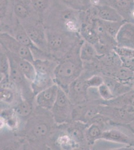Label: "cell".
<instances>
[{
  "label": "cell",
  "instance_id": "3957f363",
  "mask_svg": "<svg viewBox=\"0 0 134 150\" xmlns=\"http://www.w3.org/2000/svg\"><path fill=\"white\" fill-rule=\"evenodd\" d=\"M48 47L50 55L62 58L80 41V35L68 32L62 29L46 27Z\"/></svg>",
  "mask_w": 134,
  "mask_h": 150
},
{
  "label": "cell",
  "instance_id": "5bb4252c",
  "mask_svg": "<svg viewBox=\"0 0 134 150\" xmlns=\"http://www.w3.org/2000/svg\"><path fill=\"white\" fill-rule=\"evenodd\" d=\"M103 77L104 83L109 87L116 97L134 91L131 87L123 84L113 77Z\"/></svg>",
  "mask_w": 134,
  "mask_h": 150
},
{
  "label": "cell",
  "instance_id": "cb8c5ba5",
  "mask_svg": "<svg viewBox=\"0 0 134 150\" xmlns=\"http://www.w3.org/2000/svg\"><path fill=\"white\" fill-rule=\"evenodd\" d=\"M125 21H126L120 22H107L102 21V22L105 30L107 34L116 40L118 33Z\"/></svg>",
  "mask_w": 134,
  "mask_h": 150
},
{
  "label": "cell",
  "instance_id": "7402d4cb",
  "mask_svg": "<svg viewBox=\"0 0 134 150\" xmlns=\"http://www.w3.org/2000/svg\"><path fill=\"white\" fill-rule=\"evenodd\" d=\"M31 1L34 9L43 21L49 10L53 0H31Z\"/></svg>",
  "mask_w": 134,
  "mask_h": 150
},
{
  "label": "cell",
  "instance_id": "4316f807",
  "mask_svg": "<svg viewBox=\"0 0 134 150\" xmlns=\"http://www.w3.org/2000/svg\"><path fill=\"white\" fill-rule=\"evenodd\" d=\"M1 101L5 103L11 104L15 99L14 91L11 87H1Z\"/></svg>",
  "mask_w": 134,
  "mask_h": 150
},
{
  "label": "cell",
  "instance_id": "1f68e13d",
  "mask_svg": "<svg viewBox=\"0 0 134 150\" xmlns=\"http://www.w3.org/2000/svg\"><path fill=\"white\" fill-rule=\"evenodd\" d=\"M49 128L44 123H40L37 125L33 129V133L37 138H42L47 134Z\"/></svg>",
  "mask_w": 134,
  "mask_h": 150
},
{
  "label": "cell",
  "instance_id": "ba28073f",
  "mask_svg": "<svg viewBox=\"0 0 134 150\" xmlns=\"http://www.w3.org/2000/svg\"><path fill=\"white\" fill-rule=\"evenodd\" d=\"M92 5H105L115 9L124 20L131 22L134 11V0H91Z\"/></svg>",
  "mask_w": 134,
  "mask_h": 150
},
{
  "label": "cell",
  "instance_id": "484cf974",
  "mask_svg": "<svg viewBox=\"0 0 134 150\" xmlns=\"http://www.w3.org/2000/svg\"><path fill=\"white\" fill-rule=\"evenodd\" d=\"M15 111H7L2 112L1 117L5 121V123L10 128H15L18 125V118Z\"/></svg>",
  "mask_w": 134,
  "mask_h": 150
},
{
  "label": "cell",
  "instance_id": "6da1fadb",
  "mask_svg": "<svg viewBox=\"0 0 134 150\" xmlns=\"http://www.w3.org/2000/svg\"><path fill=\"white\" fill-rule=\"evenodd\" d=\"M81 12L66 7L53 0L49 10L43 22L46 27L59 28L80 35Z\"/></svg>",
  "mask_w": 134,
  "mask_h": 150
},
{
  "label": "cell",
  "instance_id": "9a60e30c",
  "mask_svg": "<svg viewBox=\"0 0 134 150\" xmlns=\"http://www.w3.org/2000/svg\"><path fill=\"white\" fill-rule=\"evenodd\" d=\"M38 73L49 75L54 77V72L58 63L49 59H37L33 63Z\"/></svg>",
  "mask_w": 134,
  "mask_h": 150
},
{
  "label": "cell",
  "instance_id": "277c9868",
  "mask_svg": "<svg viewBox=\"0 0 134 150\" xmlns=\"http://www.w3.org/2000/svg\"><path fill=\"white\" fill-rule=\"evenodd\" d=\"M73 105L69 97L64 90L59 87L58 97L51 109L53 118L56 123H66L73 117Z\"/></svg>",
  "mask_w": 134,
  "mask_h": 150
},
{
  "label": "cell",
  "instance_id": "8992f818",
  "mask_svg": "<svg viewBox=\"0 0 134 150\" xmlns=\"http://www.w3.org/2000/svg\"><path fill=\"white\" fill-rule=\"evenodd\" d=\"M0 43L1 45L9 52L31 63L34 62L35 58L30 48L20 43L9 33L1 32Z\"/></svg>",
  "mask_w": 134,
  "mask_h": 150
},
{
  "label": "cell",
  "instance_id": "f546056e",
  "mask_svg": "<svg viewBox=\"0 0 134 150\" xmlns=\"http://www.w3.org/2000/svg\"><path fill=\"white\" fill-rule=\"evenodd\" d=\"M102 109L99 107L98 106H93L90 107L84 110V112H83L82 118L85 121H90L93 119L95 116L99 114L100 112Z\"/></svg>",
  "mask_w": 134,
  "mask_h": 150
},
{
  "label": "cell",
  "instance_id": "83f0119b",
  "mask_svg": "<svg viewBox=\"0 0 134 150\" xmlns=\"http://www.w3.org/2000/svg\"><path fill=\"white\" fill-rule=\"evenodd\" d=\"M99 95L104 101H108L116 97L109 87L105 83L98 88Z\"/></svg>",
  "mask_w": 134,
  "mask_h": 150
},
{
  "label": "cell",
  "instance_id": "7a4b0ae2",
  "mask_svg": "<svg viewBox=\"0 0 134 150\" xmlns=\"http://www.w3.org/2000/svg\"><path fill=\"white\" fill-rule=\"evenodd\" d=\"M80 41L60 59L54 72L55 80L59 87L67 93L70 86L81 74L82 60L80 57Z\"/></svg>",
  "mask_w": 134,
  "mask_h": 150
},
{
  "label": "cell",
  "instance_id": "836d02e7",
  "mask_svg": "<svg viewBox=\"0 0 134 150\" xmlns=\"http://www.w3.org/2000/svg\"><path fill=\"white\" fill-rule=\"evenodd\" d=\"M127 125L129 127L130 129L133 132V133H134V120L133 121L131 122V123H129Z\"/></svg>",
  "mask_w": 134,
  "mask_h": 150
},
{
  "label": "cell",
  "instance_id": "d4e9b609",
  "mask_svg": "<svg viewBox=\"0 0 134 150\" xmlns=\"http://www.w3.org/2000/svg\"><path fill=\"white\" fill-rule=\"evenodd\" d=\"M14 111L18 116L25 118L31 114L32 111V105L28 100H22L17 105Z\"/></svg>",
  "mask_w": 134,
  "mask_h": 150
},
{
  "label": "cell",
  "instance_id": "7c38bea8",
  "mask_svg": "<svg viewBox=\"0 0 134 150\" xmlns=\"http://www.w3.org/2000/svg\"><path fill=\"white\" fill-rule=\"evenodd\" d=\"M9 34L15 38L20 43L30 48L34 56L38 55L42 52V50L38 48L33 43L24 28V26L18 19L14 27Z\"/></svg>",
  "mask_w": 134,
  "mask_h": 150
},
{
  "label": "cell",
  "instance_id": "9c48e42d",
  "mask_svg": "<svg viewBox=\"0 0 134 150\" xmlns=\"http://www.w3.org/2000/svg\"><path fill=\"white\" fill-rule=\"evenodd\" d=\"M117 46L134 49V23L125 21L118 33Z\"/></svg>",
  "mask_w": 134,
  "mask_h": 150
},
{
  "label": "cell",
  "instance_id": "603a6c76",
  "mask_svg": "<svg viewBox=\"0 0 134 150\" xmlns=\"http://www.w3.org/2000/svg\"><path fill=\"white\" fill-rule=\"evenodd\" d=\"M0 55L1 76H2V78H9V73L10 70V62L5 50L1 45Z\"/></svg>",
  "mask_w": 134,
  "mask_h": 150
},
{
  "label": "cell",
  "instance_id": "4dcf8cb0",
  "mask_svg": "<svg viewBox=\"0 0 134 150\" xmlns=\"http://www.w3.org/2000/svg\"><path fill=\"white\" fill-rule=\"evenodd\" d=\"M86 83L88 88H98L104 83L103 77L94 75L86 80Z\"/></svg>",
  "mask_w": 134,
  "mask_h": 150
},
{
  "label": "cell",
  "instance_id": "d6986e66",
  "mask_svg": "<svg viewBox=\"0 0 134 150\" xmlns=\"http://www.w3.org/2000/svg\"><path fill=\"white\" fill-rule=\"evenodd\" d=\"M80 57L82 61L90 62L99 56L93 45L83 40L80 47Z\"/></svg>",
  "mask_w": 134,
  "mask_h": 150
},
{
  "label": "cell",
  "instance_id": "d6a6232c",
  "mask_svg": "<svg viewBox=\"0 0 134 150\" xmlns=\"http://www.w3.org/2000/svg\"><path fill=\"white\" fill-rule=\"evenodd\" d=\"M69 133L70 134V136L74 140H76L77 141H80L83 139V134L82 132L78 128L71 129L69 131Z\"/></svg>",
  "mask_w": 134,
  "mask_h": 150
},
{
  "label": "cell",
  "instance_id": "e0dca14e",
  "mask_svg": "<svg viewBox=\"0 0 134 150\" xmlns=\"http://www.w3.org/2000/svg\"><path fill=\"white\" fill-rule=\"evenodd\" d=\"M54 84L52 76L37 73L35 78L31 82V89L33 93L37 95Z\"/></svg>",
  "mask_w": 134,
  "mask_h": 150
},
{
  "label": "cell",
  "instance_id": "30bf717a",
  "mask_svg": "<svg viewBox=\"0 0 134 150\" xmlns=\"http://www.w3.org/2000/svg\"><path fill=\"white\" fill-rule=\"evenodd\" d=\"M59 86L54 84L36 95V102L38 106L44 109L51 110L58 97Z\"/></svg>",
  "mask_w": 134,
  "mask_h": 150
},
{
  "label": "cell",
  "instance_id": "52a82bcc",
  "mask_svg": "<svg viewBox=\"0 0 134 150\" xmlns=\"http://www.w3.org/2000/svg\"><path fill=\"white\" fill-rule=\"evenodd\" d=\"M13 3L14 15L21 23L41 20L31 0H13Z\"/></svg>",
  "mask_w": 134,
  "mask_h": 150
},
{
  "label": "cell",
  "instance_id": "8fae6325",
  "mask_svg": "<svg viewBox=\"0 0 134 150\" xmlns=\"http://www.w3.org/2000/svg\"><path fill=\"white\" fill-rule=\"evenodd\" d=\"M90 9L95 17L101 20L107 22H120L124 19L115 9L105 5H92Z\"/></svg>",
  "mask_w": 134,
  "mask_h": 150
},
{
  "label": "cell",
  "instance_id": "ac0fdd59",
  "mask_svg": "<svg viewBox=\"0 0 134 150\" xmlns=\"http://www.w3.org/2000/svg\"><path fill=\"white\" fill-rule=\"evenodd\" d=\"M100 139L129 145L132 143V140L128 136L120 130L116 129H111L103 132Z\"/></svg>",
  "mask_w": 134,
  "mask_h": 150
},
{
  "label": "cell",
  "instance_id": "5b68a950",
  "mask_svg": "<svg viewBox=\"0 0 134 150\" xmlns=\"http://www.w3.org/2000/svg\"><path fill=\"white\" fill-rule=\"evenodd\" d=\"M22 24L33 43L43 51L50 54L48 47L46 27L42 21H31Z\"/></svg>",
  "mask_w": 134,
  "mask_h": 150
},
{
  "label": "cell",
  "instance_id": "4fadbf2b",
  "mask_svg": "<svg viewBox=\"0 0 134 150\" xmlns=\"http://www.w3.org/2000/svg\"><path fill=\"white\" fill-rule=\"evenodd\" d=\"M5 49V48H4ZM7 55L15 62L21 72L27 80L32 82L36 77L37 72L33 63L9 52L5 49Z\"/></svg>",
  "mask_w": 134,
  "mask_h": 150
},
{
  "label": "cell",
  "instance_id": "44dd1931",
  "mask_svg": "<svg viewBox=\"0 0 134 150\" xmlns=\"http://www.w3.org/2000/svg\"><path fill=\"white\" fill-rule=\"evenodd\" d=\"M8 56L10 62V70L9 73L10 80L15 85L22 83L24 80H25L26 79L27 80V79L26 78L22 73L21 72L17 64L14 61V60L11 57L9 56L8 55Z\"/></svg>",
  "mask_w": 134,
  "mask_h": 150
},
{
  "label": "cell",
  "instance_id": "f1b7e54d",
  "mask_svg": "<svg viewBox=\"0 0 134 150\" xmlns=\"http://www.w3.org/2000/svg\"><path fill=\"white\" fill-rule=\"evenodd\" d=\"M102 131L100 127L98 125L92 124L87 131V136L91 140L100 139L102 135Z\"/></svg>",
  "mask_w": 134,
  "mask_h": 150
},
{
  "label": "cell",
  "instance_id": "2e32d148",
  "mask_svg": "<svg viewBox=\"0 0 134 150\" xmlns=\"http://www.w3.org/2000/svg\"><path fill=\"white\" fill-rule=\"evenodd\" d=\"M114 51L119 57L122 66L134 71V49L116 46Z\"/></svg>",
  "mask_w": 134,
  "mask_h": 150
},
{
  "label": "cell",
  "instance_id": "ffe728a7",
  "mask_svg": "<svg viewBox=\"0 0 134 150\" xmlns=\"http://www.w3.org/2000/svg\"><path fill=\"white\" fill-rule=\"evenodd\" d=\"M66 7L76 10L83 11L91 7V0H54Z\"/></svg>",
  "mask_w": 134,
  "mask_h": 150
}]
</instances>
